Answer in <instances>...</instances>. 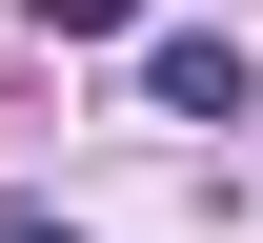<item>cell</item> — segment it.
I'll use <instances>...</instances> for the list:
<instances>
[{
  "mask_svg": "<svg viewBox=\"0 0 263 243\" xmlns=\"http://www.w3.org/2000/svg\"><path fill=\"white\" fill-rule=\"evenodd\" d=\"M142 102H162V122H243L263 81H243V41H223V21H162V41H142Z\"/></svg>",
  "mask_w": 263,
  "mask_h": 243,
  "instance_id": "obj_1",
  "label": "cell"
},
{
  "mask_svg": "<svg viewBox=\"0 0 263 243\" xmlns=\"http://www.w3.org/2000/svg\"><path fill=\"white\" fill-rule=\"evenodd\" d=\"M122 21H142V0H41V41H122Z\"/></svg>",
  "mask_w": 263,
  "mask_h": 243,
  "instance_id": "obj_2",
  "label": "cell"
},
{
  "mask_svg": "<svg viewBox=\"0 0 263 243\" xmlns=\"http://www.w3.org/2000/svg\"><path fill=\"white\" fill-rule=\"evenodd\" d=\"M0 243H61V223H0Z\"/></svg>",
  "mask_w": 263,
  "mask_h": 243,
  "instance_id": "obj_3",
  "label": "cell"
}]
</instances>
